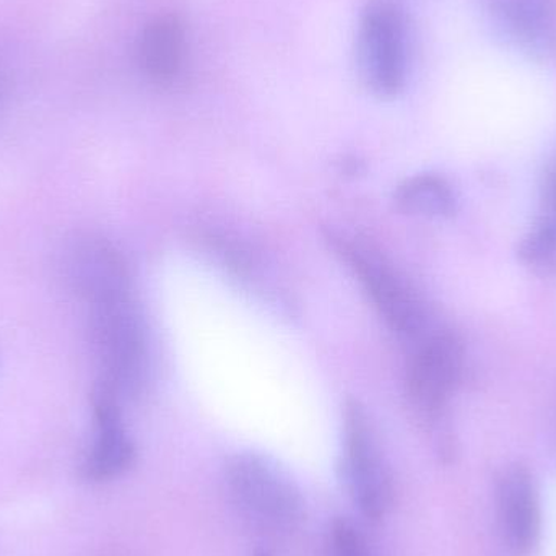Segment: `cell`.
<instances>
[{"label": "cell", "instance_id": "obj_3", "mask_svg": "<svg viewBox=\"0 0 556 556\" xmlns=\"http://www.w3.org/2000/svg\"><path fill=\"white\" fill-rule=\"evenodd\" d=\"M356 71L366 90L394 98L408 75V36L404 12L392 0H368L356 29Z\"/></svg>", "mask_w": 556, "mask_h": 556}, {"label": "cell", "instance_id": "obj_15", "mask_svg": "<svg viewBox=\"0 0 556 556\" xmlns=\"http://www.w3.org/2000/svg\"><path fill=\"white\" fill-rule=\"evenodd\" d=\"M538 217L556 227V150L542 173L541 211Z\"/></svg>", "mask_w": 556, "mask_h": 556}, {"label": "cell", "instance_id": "obj_8", "mask_svg": "<svg viewBox=\"0 0 556 556\" xmlns=\"http://www.w3.org/2000/svg\"><path fill=\"white\" fill-rule=\"evenodd\" d=\"M62 267L68 285L90 304L130 294L126 264L103 238L84 235L72 240Z\"/></svg>", "mask_w": 556, "mask_h": 556}, {"label": "cell", "instance_id": "obj_4", "mask_svg": "<svg viewBox=\"0 0 556 556\" xmlns=\"http://www.w3.org/2000/svg\"><path fill=\"white\" fill-rule=\"evenodd\" d=\"M342 479L353 503L369 521L384 518L392 502V482L378 438L365 408L349 401L343 410Z\"/></svg>", "mask_w": 556, "mask_h": 556}, {"label": "cell", "instance_id": "obj_5", "mask_svg": "<svg viewBox=\"0 0 556 556\" xmlns=\"http://www.w3.org/2000/svg\"><path fill=\"white\" fill-rule=\"evenodd\" d=\"M332 241L388 326L407 339L427 336V309L410 285L369 248L343 238Z\"/></svg>", "mask_w": 556, "mask_h": 556}, {"label": "cell", "instance_id": "obj_11", "mask_svg": "<svg viewBox=\"0 0 556 556\" xmlns=\"http://www.w3.org/2000/svg\"><path fill=\"white\" fill-rule=\"evenodd\" d=\"M186 23L175 12L150 20L140 36V67L152 84L169 87L181 75L186 61Z\"/></svg>", "mask_w": 556, "mask_h": 556}, {"label": "cell", "instance_id": "obj_14", "mask_svg": "<svg viewBox=\"0 0 556 556\" xmlns=\"http://www.w3.org/2000/svg\"><path fill=\"white\" fill-rule=\"evenodd\" d=\"M329 555L371 556L362 532L346 519H336L332 522L329 534Z\"/></svg>", "mask_w": 556, "mask_h": 556}, {"label": "cell", "instance_id": "obj_10", "mask_svg": "<svg viewBox=\"0 0 556 556\" xmlns=\"http://www.w3.org/2000/svg\"><path fill=\"white\" fill-rule=\"evenodd\" d=\"M119 399L98 384L93 394L94 433L93 443L84 460V473L94 482H106L123 476L132 466L136 450L127 434L119 412Z\"/></svg>", "mask_w": 556, "mask_h": 556}, {"label": "cell", "instance_id": "obj_2", "mask_svg": "<svg viewBox=\"0 0 556 556\" xmlns=\"http://www.w3.org/2000/svg\"><path fill=\"white\" fill-rule=\"evenodd\" d=\"M227 486L241 515L261 531L287 534L303 521L300 489L267 457L254 453L235 456L228 463Z\"/></svg>", "mask_w": 556, "mask_h": 556}, {"label": "cell", "instance_id": "obj_12", "mask_svg": "<svg viewBox=\"0 0 556 556\" xmlns=\"http://www.w3.org/2000/svg\"><path fill=\"white\" fill-rule=\"evenodd\" d=\"M395 202L405 214L428 218L453 217L457 195L453 186L438 175H418L399 186Z\"/></svg>", "mask_w": 556, "mask_h": 556}, {"label": "cell", "instance_id": "obj_1", "mask_svg": "<svg viewBox=\"0 0 556 556\" xmlns=\"http://www.w3.org/2000/svg\"><path fill=\"white\" fill-rule=\"evenodd\" d=\"M90 330L100 359V386L119 395L137 394L146 382L147 337L130 294L90 304Z\"/></svg>", "mask_w": 556, "mask_h": 556}, {"label": "cell", "instance_id": "obj_7", "mask_svg": "<svg viewBox=\"0 0 556 556\" xmlns=\"http://www.w3.org/2000/svg\"><path fill=\"white\" fill-rule=\"evenodd\" d=\"M496 515L509 552L516 556L534 554L542 534L541 498L534 476L525 464H511L500 473Z\"/></svg>", "mask_w": 556, "mask_h": 556}, {"label": "cell", "instance_id": "obj_9", "mask_svg": "<svg viewBox=\"0 0 556 556\" xmlns=\"http://www.w3.org/2000/svg\"><path fill=\"white\" fill-rule=\"evenodd\" d=\"M495 31L509 46L534 59L556 55V0H486Z\"/></svg>", "mask_w": 556, "mask_h": 556}, {"label": "cell", "instance_id": "obj_13", "mask_svg": "<svg viewBox=\"0 0 556 556\" xmlns=\"http://www.w3.org/2000/svg\"><path fill=\"white\" fill-rule=\"evenodd\" d=\"M518 256L525 266L541 276H551L556 270V227L535 218L531 230L522 237Z\"/></svg>", "mask_w": 556, "mask_h": 556}, {"label": "cell", "instance_id": "obj_6", "mask_svg": "<svg viewBox=\"0 0 556 556\" xmlns=\"http://www.w3.org/2000/svg\"><path fill=\"white\" fill-rule=\"evenodd\" d=\"M464 371V346L453 332L421 337L410 359L407 392L424 417L438 418L459 386Z\"/></svg>", "mask_w": 556, "mask_h": 556}, {"label": "cell", "instance_id": "obj_16", "mask_svg": "<svg viewBox=\"0 0 556 556\" xmlns=\"http://www.w3.org/2000/svg\"><path fill=\"white\" fill-rule=\"evenodd\" d=\"M254 556H273V555L267 554V552H264V551H263V552H257V554H256V555H254Z\"/></svg>", "mask_w": 556, "mask_h": 556}]
</instances>
